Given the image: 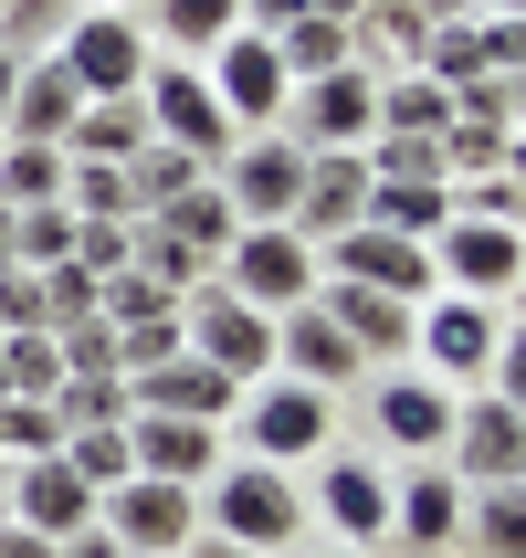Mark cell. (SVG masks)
I'll return each instance as SVG.
<instances>
[{"mask_svg": "<svg viewBox=\"0 0 526 558\" xmlns=\"http://www.w3.org/2000/svg\"><path fill=\"white\" fill-rule=\"evenodd\" d=\"M200 527L232 537V548H253V558H284L295 537H306V485H295L284 464H253V453L232 464V453H221V464L200 474Z\"/></svg>", "mask_w": 526, "mask_h": 558, "instance_id": "obj_1", "label": "cell"}, {"mask_svg": "<svg viewBox=\"0 0 526 558\" xmlns=\"http://www.w3.org/2000/svg\"><path fill=\"white\" fill-rule=\"evenodd\" d=\"M505 359V306H474V295H421L411 306V369H432L442 390H485Z\"/></svg>", "mask_w": 526, "mask_h": 558, "instance_id": "obj_2", "label": "cell"}, {"mask_svg": "<svg viewBox=\"0 0 526 558\" xmlns=\"http://www.w3.org/2000/svg\"><path fill=\"white\" fill-rule=\"evenodd\" d=\"M180 348H189V359H211L232 390L274 379V316H264V306H243V295H232L221 275L180 295Z\"/></svg>", "mask_w": 526, "mask_h": 558, "instance_id": "obj_3", "label": "cell"}, {"mask_svg": "<svg viewBox=\"0 0 526 558\" xmlns=\"http://www.w3.org/2000/svg\"><path fill=\"white\" fill-rule=\"evenodd\" d=\"M53 63L74 74V95H85V106H106V95H137V85H148L158 43H148V22H137V11H63Z\"/></svg>", "mask_w": 526, "mask_h": 558, "instance_id": "obj_4", "label": "cell"}, {"mask_svg": "<svg viewBox=\"0 0 526 558\" xmlns=\"http://www.w3.org/2000/svg\"><path fill=\"white\" fill-rule=\"evenodd\" d=\"M243 453L253 464H316V453H327V442H338V401H327V390H306V379H253L243 401Z\"/></svg>", "mask_w": 526, "mask_h": 558, "instance_id": "obj_5", "label": "cell"}, {"mask_svg": "<svg viewBox=\"0 0 526 558\" xmlns=\"http://www.w3.org/2000/svg\"><path fill=\"white\" fill-rule=\"evenodd\" d=\"M243 306H264V316H284V306H306L316 295V243L306 232H284V221H243L232 243H221V264H211Z\"/></svg>", "mask_w": 526, "mask_h": 558, "instance_id": "obj_6", "label": "cell"}, {"mask_svg": "<svg viewBox=\"0 0 526 558\" xmlns=\"http://www.w3.org/2000/svg\"><path fill=\"white\" fill-rule=\"evenodd\" d=\"M95 527L117 537L126 558H180L200 537V485H169V474H126L95 496Z\"/></svg>", "mask_w": 526, "mask_h": 558, "instance_id": "obj_7", "label": "cell"}, {"mask_svg": "<svg viewBox=\"0 0 526 558\" xmlns=\"http://www.w3.org/2000/svg\"><path fill=\"white\" fill-rule=\"evenodd\" d=\"M453 485H516L526 474V401L516 390H453Z\"/></svg>", "mask_w": 526, "mask_h": 558, "instance_id": "obj_8", "label": "cell"}, {"mask_svg": "<svg viewBox=\"0 0 526 558\" xmlns=\"http://www.w3.org/2000/svg\"><path fill=\"white\" fill-rule=\"evenodd\" d=\"M284 137H295V148H369L379 137V74L369 63L306 74V85L284 95Z\"/></svg>", "mask_w": 526, "mask_h": 558, "instance_id": "obj_9", "label": "cell"}, {"mask_svg": "<svg viewBox=\"0 0 526 558\" xmlns=\"http://www.w3.org/2000/svg\"><path fill=\"white\" fill-rule=\"evenodd\" d=\"M200 85L221 95V117H232V137H264V126H284V63L264 32H221L211 53H200Z\"/></svg>", "mask_w": 526, "mask_h": 558, "instance_id": "obj_10", "label": "cell"}, {"mask_svg": "<svg viewBox=\"0 0 526 558\" xmlns=\"http://www.w3.org/2000/svg\"><path fill=\"white\" fill-rule=\"evenodd\" d=\"M516 275H526V232H516V221H442V232H432V284H442V295L505 306Z\"/></svg>", "mask_w": 526, "mask_h": 558, "instance_id": "obj_11", "label": "cell"}, {"mask_svg": "<svg viewBox=\"0 0 526 558\" xmlns=\"http://www.w3.org/2000/svg\"><path fill=\"white\" fill-rule=\"evenodd\" d=\"M137 117H148V137H169V148H189L200 169H221V148H232V117H221V95L200 85V63H148V85H137Z\"/></svg>", "mask_w": 526, "mask_h": 558, "instance_id": "obj_12", "label": "cell"}, {"mask_svg": "<svg viewBox=\"0 0 526 558\" xmlns=\"http://www.w3.org/2000/svg\"><path fill=\"white\" fill-rule=\"evenodd\" d=\"M369 433L390 442V453H411V464H432L442 442H453V390H442L432 369H369Z\"/></svg>", "mask_w": 526, "mask_h": 558, "instance_id": "obj_13", "label": "cell"}, {"mask_svg": "<svg viewBox=\"0 0 526 558\" xmlns=\"http://www.w3.org/2000/svg\"><path fill=\"white\" fill-rule=\"evenodd\" d=\"M316 275H347V284H369V295H401V306L442 295V284H432V243H401V232H379V221L316 243Z\"/></svg>", "mask_w": 526, "mask_h": 558, "instance_id": "obj_14", "label": "cell"}, {"mask_svg": "<svg viewBox=\"0 0 526 558\" xmlns=\"http://www.w3.org/2000/svg\"><path fill=\"white\" fill-rule=\"evenodd\" d=\"M221 201H232V221H284L295 211V180H306V148L284 137V126H264V137H232L221 148Z\"/></svg>", "mask_w": 526, "mask_h": 558, "instance_id": "obj_15", "label": "cell"}, {"mask_svg": "<svg viewBox=\"0 0 526 558\" xmlns=\"http://www.w3.org/2000/svg\"><path fill=\"white\" fill-rule=\"evenodd\" d=\"M358 211H369V158H358V148H306V180H295L284 232L338 243V232H358Z\"/></svg>", "mask_w": 526, "mask_h": 558, "instance_id": "obj_16", "label": "cell"}, {"mask_svg": "<svg viewBox=\"0 0 526 558\" xmlns=\"http://www.w3.org/2000/svg\"><path fill=\"white\" fill-rule=\"evenodd\" d=\"M316 517L338 527V548H379L390 537V464H369V453H316Z\"/></svg>", "mask_w": 526, "mask_h": 558, "instance_id": "obj_17", "label": "cell"}, {"mask_svg": "<svg viewBox=\"0 0 526 558\" xmlns=\"http://www.w3.org/2000/svg\"><path fill=\"white\" fill-rule=\"evenodd\" d=\"M274 379H306V390H327V401H338V390H358V379H369V359H358V348L327 327V306L306 295V306L274 316Z\"/></svg>", "mask_w": 526, "mask_h": 558, "instance_id": "obj_18", "label": "cell"}, {"mask_svg": "<svg viewBox=\"0 0 526 558\" xmlns=\"http://www.w3.org/2000/svg\"><path fill=\"white\" fill-rule=\"evenodd\" d=\"M316 306H327V327H338L369 369H401L411 359V306L401 295H369V284H347V275H316Z\"/></svg>", "mask_w": 526, "mask_h": 558, "instance_id": "obj_19", "label": "cell"}, {"mask_svg": "<svg viewBox=\"0 0 526 558\" xmlns=\"http://www.w3.org/2000/svg\"><path fill=\"white\" fill-rule=\"evenodd\" d=\"M11 527H32V537H74V527H95V485L85 474H63V453H32V464H11Z\"/></svg>", "mask_w": 526, "mask_h": 558, "instance_id": "obj_20", "label": "cell"}, {"mask_svg": "<svg viewBox=\"0 0 526 558\" xmlns=\"http://www.w3.org/2000/svg\"><path fill=\"white\" fill-rule=\"evenodd\" d=\"M126 401H137V411H169V422H232L243 390H232L211 359H189V348H180V359H158V369L126 379Z\"/></svg>", "mask_w": 526, "mask_h": 558, "instance_id": "obj_21", "label": "cell"}, {"mask_svg": "<svg viewBox=\"0 0 526 558\" xmlns=\"http://www.w3.org/2000/svg\"><path fill=\"white\" fill-rule=\"evenodd\" d=\"M126 453H137V474L200 485V474L221 464V422H169V411H126Z\"/></svg>", "mask_w": 526, "mask_h": 558, "instance_id": "obj_22", "label": "cell"}, {"mask_svg": "<svg viewBox=\"0 0 526 558\" xmlns=\"http://www.w3.org/2000/svg\"><path fill=\"white\" fill-rule=\"evenodd\" d=\"M85 117V95H74V74H63L53 53L22 63V85H11V106H0V137H32V148H63V126Z\"/></svg>", "mask_w": 526, "mask_h": 558, "instance_id": "obj_23", "label": "cell"}, {"mask_svg": "<svg viewBox=\"0 0 526 558\" xmlns=\"http://www.w3.org/2000/svg\"><path fill=\"white\" fill-rule=\"evenodd\" d=\"M390 527H401L411 548H453V527H464V485H453L442 464L401 474V485H390Z\"/></svg>", "mask_w": 526, "mask_h": 558, "instance_id": "obj_24", "label": "cell"}, {"mask_svg": "<svg viewBox=\"0 0 526 558\" xmlns=\"http://www.w3.org/2000/svg\"><path fill=\"white\" fill-rule=\"evenodd\" d=\"M137 22H148V43H158L169 63H200L221 32H243V0H148Z\"/></svg>", "mask_w": 526, "mask_h": 558, "instance_id": "obj_25", "label": "cell"}, {"mask_svg": "<svg viewBox=\"0 0 526 558\" xmlns=\"http://www.w3.org/2000/svg\"><path fill=\"white\" fill-rule=\"evenodd\" d=\"M379 232H401V243H432L442 221H453V180H369V211Z\"/></svg>", "mask_w": 526, "mask_h": 558, "instance_id": "obj_26", "label": "cell"}, {"mask_svg": "<svg viewBox=\"0 0 526 558\" xmlns=\"http://www.w3.org/2000/svg\"><path fill=\"white\" fill-rule=\"evenodd\" d=\"M148 148V117H137V95H106L85 117L63 126V158H95V169H126V158Z\"/></svg>", "mask_w": 526, "mask_h": 558, "instance_id": "obj_27", "label": "cell"}, {"mask_svg": "<svg viewBox=\"0 0 526 558\" xmlns=\"http://www.w3.org/2000/svg\"><path fill=\"white\" fill-rule=\"evenodd\" d=\"M442 126H453V85H432L421 63L379 74V137H442Z\"/></svg>", "mask_w": 526, "mask_h": 558, "instance_id": "obj_28", "label": "cell"}, {"mask_svg": "<svg viewBox=\"0 0 526 558\" xmlns=\"http://www.w3.org/2000/svg\"><path fill=\"white\" fill-rule=\"evenodd\" d=\"M126 264H137L158 295H189V284H211V253H189L169 221H137V232H126Z\"/></svg>", "mask_w": 526, "mask_h": 558, "instance_id": "obj_29", "label": "cell"}, {"mask_svg": "<svg viewBox=\"0 0 526 558\" xmlns=\"http://www.w3.org/2000/svg\"><path fill=\"white\" fill-rule=\"evenodd\" d=\"M200 180H211V169L189 148H169V137H148V148L126 158V201H137V211H169V201H189Z\"/></svg>", "mask_w": 526, "mask_h": 558, "instance_id": "obj_30", "label": "cell"}, {"mask_svg": "<svg viewBox=\"0 0 526 558\" xmlns=\"http://www.w3.org/2000/svg\"><path fill=\"white\" fill-rule=\"evenodd\" d=\"M453 537H474L485 558H526V496L516 485H464V527Z\"/></svg>", "mask_w": 526, "mask_h": 558, "instance_id": "obj_31", "label": "cell"}, {"mask_svg": "<svg viewBox=\"0 0 526 558\" xmlns=\"http://www.w3.org/2000/svg\"><path fill=\"white\" fill-rule=\"evenodd\" d=\"M0 390H11V401H53L63 390L53 327H11V338H0Z\"/></svg>", "mask_w": 526, "mask_h": 558, "instance_id": "obj_32", "label": "cell"}, {"mask_svg": "<svg viewBox=\"0 0 526 558\" xmlns=\"http://www.w3.org/2000/svg\"><path fill=\"white\" fill-rule=\"evenodd\" d=\"M137 221H169V232H180L189 253H211V264H221V243L243 232V221H232V201H221V180H200L189 201H169V211H137Z\"/></svg>", "mask_w": 526, "mask_h": 558, "instance_id": "obj_33", "label": "cell"}, {"mask_svg": "<svg viewBox=\"0 0 526 558\" xmlns=\"http://www.w3.org/2000/svg\"><path fill=\"white\" fill-rule=\"evenodd\" d=\"M0 201H11V211H32V201H63V148L0 137Z\"/></svg>", "mask_w": 526, "mask_h": 558, "instance_id": "obj_34", "label": "cell"}, {"mask_svg": "<svg viewBox=\"0 0 526 558\" xmlns=\"http://www.w3.org/2000/svg\"><path fill=\"white\" fill-rule=\"evenodd\" d=\"M126 411H137L126 379H63V390H53V433H117Z\"/></svg>", "mask_w": 526, "mask_h": 558, "instance_id": "obj_35", "label": "cell"}, {"mask_svg": "<svg viewBox=\"0 0 526 558\" xmlns=\"http://www.w3.org/2000/svg\"><path fill=\"white\" fill-rule=\"evenodd\" d=\"M63 211H74V221H137V201H126V169L63 158Z\"/></svg>", "mask_w": 526, "mask_h": 558, "instance_id": "obj_36", "label": "cell"}, {"mask_svg": "<svg viewBox=\"0 0 526 558\" xmlns=\"http://www.w3.org/2000/svg\"><path fill=\"white\" fill-rule=\"evenodd\" d=\"M63 253H74V211H63V201L11 211V264H22V275H42V264H63Z\"/></svg>", "mask_w": 526, "mask_h": 558, "instance_id": "obj_37", "label": "cell"}, {"mask_svg": "<svg viewBox=\"0 0 526 558\" xmlns=\"http://www.w3.org/2000/svg\"><path fill=\"white\" fill-rule=\"evenodd\" d=\"M53 453H63V474H85L95 496H106V485H126V474H137V453H126V422H117V433H63Z\"/></svg>", "mask_w": 526, "mask_h": 558, "instance_id": "obj_38", "label": "cell"}, {"mask_svg": "<svg viewBox=\"0 0 526 558\" xmlns=\"http://www.w3.org/2000/svg\"><path fill=\"white\" fill-rule=\"evenodd\" d=\"M421 74H432V85H474V74H496V63H485V32H474V22H432Z\"/></svg>", "mask_w": 526, "mask_h": 558, "instance_id": "obj_39", "label": "cell"}, {"mask_svg": "<svg viewBox=\"0 0 526 558\" xmlns=\"http://www.w3.org/2000/svg\"><path fill=\"white\" fill-rule=\"evenodd\" d=\"M53 359H63V379H117V327L74 316V327H53Z\"/></svg>", "mask_w": 526, "mask_h": 558, "instance_id": "obj_40", "label": "cell"}, {"mask_svg": "<svg viewBox=\"0 0 526 558\" xmlns=\"http://www.w3.org/2000/svg\"><path fill=\"white\" fill-rule=\"evenodd\" d=\"M453 126H496V137H516V74H474V85H453Z\"/></svg>", "mask_w": 526, "mask_h": 558, "instance_id": "obj_41", "label": "cell"}, {"mask_svg": "<svg viewBox=\"0 0 526 558\" xmlns=\"http://www.w3.org/2000/svg\"><path fill=\"white\" fill-rule=\"evenodd\" d=\"M53 401H0V464H32V453H53Z\"/></svg>", "mask_w": 526, "mask_h": 558, "instance_id": "obj_42", "label": "cell"}, {"mask_svg": "<svg viewBox=\"0 0 526 558\" xmlns=\"http://www.w3.org/2000/svg\"><path fill=\"white\" fill-rule=\"evenodd\" d=\"M369 180H442V137H369Z\"/></svg>", "mask_w": 526, "mask_h": 558, "instance_id": "obj_43", "label": "cell"}, {"mask_svg": "<svg viewBox=\"0 0 526 558\" xmlns=\"http://www.w3.org/2000/svg\"><path fill=\"white\" fill-rule=\"evenodd\" d=\"M516 211H526L516 169H485V180H453V221H516Z\"/></svg>", "mask_w": 526, "mask_h": 558, "instance_id": "obj_44", "label": "cell"}, {"mask_svg": "<svg viewBox=\"0 0 526 558\" xmlns=\"http://www.w3.org/2000/svg\"><path fill=\"white\" fill-rule=\"evenodd\" d=\"M74 316H95V275L85 264H42V327H74Z\"/></svg>", "mask_w": 526, "mask_h": 558, "instance_id": "obj_45", "label": "cell"}, {"mask_svg": "<svg viewBox=\"0 0 526 558\" xmlns=\"http://www.w3.org/2000/svg\"><path fill=\"white\" fill-rule=\"evenodd\" d=\"M126 232H137V221H74V253H63V264H85V275H126Z\"/></svg>", "mask_w": 526, "mask_h": 558, "instance_id": "obj_46", "label": "cell"}, {"mask_svg": "<svg viewBox=\"0 0 526 558\" xmlns=\"http://www.w3.org/2000/svg\"><path fill=\"white\" fill-rule=\"evenodd\" d=\"M53 558H126V548H117V537H106V527H74V537H63Z\"/></svg>", "mask_w": 526, "mask_h": 558, "instance_id": "obj_47", "label": "cell"}, {"mask_svg": "<svg viewBox=\"0 0 526 558\" xmlns=\"http://www.w3.org/2000/svg\"><path fill=\"white\" fill-rule=\"evenodd\" d=\"M0 558H53V537H32V527H11V517H0Z\"/></svg>", "mask_w": 526, "mask_h": 558, "instance_id": "obj_48", "label": "cell"}, {"mask_svg": "<svg viewBox=\"0 0 526 558\" xmlns=\"http://www.w3.org/2000/svg\"><path fill=\"white\" fill-rule=\"evenodd\" d=\"M11 85H22V53H11V43H0V106H11Z\"/></svg>", "mask_w": 526, "mask_h": 558, "instance_id": "obj_49", "label": "cell"}, {"mask_svg": "<svg viewBox=\"0 0 526 558\" xmlns=\"http://www.w3.org/2000/svg\"><path fill=\"white\" fill-rule=\"evenodd\" d=\"M74 11H148V0H74Z\"/></svg>", "mask_w": 526, "mask_h": 558, "instance_id": "obj_50", "label": "cell"}, {"mask_svg": "<svg viewBox=\"0 0 526 558\" xmlns=\"http://www.w3.org/2000/svg\"><path fill=\"white\" fill-rule=\"evenodd\" d=\"M0 264H11V201H0Z\"/></svg>", "mask_w": 526, "mask_h": 558, "instance_id": "obj_51", "label": "cell"}, {"mask_svg": "<svg viewBox=\"0 0 526 558\" xmlns=\"http://www.w3.org/2000/svg\"><path fill=\"white\" fill-rule=\"evenodd\" d=\"M0 517H11V464H0Z\"/></svg>", "mask_w": 526, "mask_h": 558, "instance_id": "obj_52", "label": "cell"}, {"mask_svg": "<svg viewBox=\"0 0 526 558\" xmlns=\"http://www.w3.org/2000/svg\"><path fill=\"white\" fill-rule=\"evenodd\" d=\"M316 558H369V548H316Z\"/></svg>", "mask_w": 526, "mask_h": 558, "instance_id": "obj_53", "label": "cell"}]
</instances>
